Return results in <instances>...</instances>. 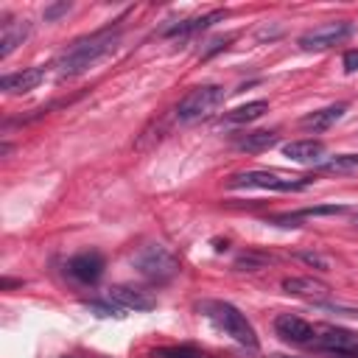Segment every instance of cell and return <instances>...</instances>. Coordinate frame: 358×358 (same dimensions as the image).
I'll return each mask as SVG.
<instances>
[{
	"instance_id": "44dd1931",
	"label": "cell",
	"mask_w": 358,
	"mask_h": 358,
	"mask_svg": "<svg viewBox=\"0 0 358 358\" xmlns=\"http://www.w3.org/2000/svg\"><path fill=\"white\" fill-rule=\"evenodd\" d=\"M266 263H271V257L257 255V252H243V255H238L235 268H238V271H257V268H263Z\"/></svg>"
},
{
	"instance_id": "4316f807",
	"label": "cell",
	"mask_w": 358,
	"mask_h": 358,
	"mask_svg": "<svg viewBox=\"0 0 358 358\" xmlns=\"http://www.w3.org/2000/svg\"><path fill=\"white\" fill-rule=\"evenodd\" d=\"M268 358H299V355H282V352H271Z\"/></svg>"
},
{
	"instance_id": "277c9868",
	"label": "cell",
	"mask_w": 358,
	"mask_h": 358,
	"mask_svg": "<svg viewBox=\"0 0 358 358\" xmlns=\"http://www.w3.org/2000/svg\"><path fill=\"white\" fill-rule=\"evenodd\" d=\"M221 101H224V87H218V84H201V87L190 90L176 103V117L182 123H193V120L210 115Z\"/></svg>"
},
{
	"instance_id": "30bf717a",
	"label": "cell",
	"mask_w": 358,
	"mask_h": 358,
	"mask_svg": "<svg viewBox=\"0 0 358 358\" xmlns=\"http://www.w3.org/2000/svg\"><path fill=\"white\" fill-rule=\"evenodd\" d=\"M109 299L112 302H117L123 310H151V308H157V299L148 294V291H143V288H131V285H112L109 288Z\"/></svg>"
},
{
	"instance_id": "83f0119b",
	"label": "cell",
	"mask_w": 358,
	"mask_h": 358,
	"mask_svg": "<svg viewBox=\"0 0 358 358\" xmlns=\"http://www.w3.org/2000/svg\"><path fill=\"white\" fill-rule=\"evenodd\" d=\"M352 224H355V227H358V215H355V218H352Z\"/></svg>"
},
{
	"instance_id": "5bb4252c",
	"label": "cell",
	"mask_w": 358,
	"mask_h": 358,
	"mask_svg": "<svg viewBox=\"0 0 358 358\" xmlns=\"http://www.w3.org/2000/svg\"><path fill=\"white\" fill-rule=\"evenodd\" d=\"M28 34H31V25L25 20H6L0 28V59H6L17 45H22Z\"/></svg>"
},
{
	"instance_id": "e0dca14e",
	"label": "cell",
	"mask_w": 358,
	"mask_h": 358,
	"mask_svg": "<svg viewBox=\"0 0 358 358\" xmlns=\"http://www.w3.org/2000/svg\"><path fill=\"white\" fill-rule=\"evenodd\" d=\"M341 213H347L344 204H319V207H305V210L291 213V215H280V218H274V224H280V227H296L299 218H322V215H341Z\"/></svg>"
},
{
	"instance_id": "ffe728a7",
	"label": "cell",
	"mask_w": 358,
	"mask_h": 358,
	"mask_svg": "<svg viewBox=\"0 0 358 358\" xmlns=\"http://www.w3.org/2000/svg\"><path fill=\"white\" fill-rule=\"evenodd\" d=\"M319 165H322V171H336V173L355 171L358 168V154H336V157H330V159H324Z\"/></svg>"
},
{
	"instance_id": "603a6c76",
	"label": "cell",
	"mask_w": 358,
	"mask_h": 358,
	"mask_svg": "<svg viewBox=\"0 0 358 358\" xmlns=\"http://www.w3.org/2000/svg\"><path fill=\"white\" fill-rule=\"evenodd\" d=\"M87 308H90L95 316H123V308H120L117 302H112L109 296H106V302H98V299L87 302Z\"/></svg>"
},
{
	"instance_id": "6da1fadb",
	"label": "cell",
	"mask_w": 358,
	"mask_h": 358,
	"mask_svg": "<svg viewBox=\"0 0 358 358\" xmlns=\"http://www.w3.org/2000/svg\"><path fill=\"white\" fill-rule=\"evenodd\" d=\"M117 39L120 34L106 28V31H95L84 39H78L70 50L62 53V59L56 62V73L59 78H70V76H78L84 70H90L95 62H101L103 56H109L115 48H117Z\"/></svg>"
},
{
	"instance_id": "2e32d148",
	"label": "cell",
	"mask_w": 358,
	"mask_h": 358,
	"mask_svg": "<svg viewBox=\"0 0 358 358\" xmlns=\"http://www.w3.org/2000/svg\"><path fill=\"white\" fill-rule=\"evenodd\" d=\"M344 112H347V103H330V106H324V109H316V112L305 115V117H302V126H305V129H313V131H324V129H330L333 123H338V120L344 117Z\"/></svg>"
},
{
	"instance_id": "9a60e30c",
	"label": "cell",
	"mask_w": 358,
	"mask_h": 358,
	"mask_svg": "<svg viewBox=\"0 0 358 358\" xmlns=\"http://www.w3.org/2000/svg\"><path fill=\"white\" fill-rule=\"evenodd\" d=\"M224 17H227V11H210V14H201V17H190V20H182V22L168 25L162 31V36H187V34H196V31H201V28L224 20Z\"/></svg>"
},
{
	"instance_id": "d6986e66",
	"label": "cell",
	"mask_w": 358,
	"mask_h": 358,
	"mask_svg": "<svg viewBox=\"0 0 358 358\" xmlns=\"http://www.w3.org/2000/svg\"><path fill=\"white\" fill-rule=\"evenodd\" d=\"M235 145L241 151H252V154L268 151L271 145H277V131H246V134H241L235 140Z\"/></svg>"
},
{
	"instance_id": "7402d4cb",
	"label": "cell",
	"mask_w": 358,
	"mask_h": 358,
	"mask_svg": "<svg viewBox=\"0 0 358 358\" xmlns=\"http://www.w3.org/2000/svg\"><path fill=\"white\" fill-rule=\"evenodd\" d=\"M154 358H204V355L193 347H159L154 350Z\"/></svg>"
},
{
	"instance_id": "4fadbf2b",
	"label": "cell",
	"mask_w": 358,
	"mask_h": 358,
	"mask_svg": "<svg viewBox=\"0 0 358 358\" xmlns=\"http://www.w3.org/2000/svg\"><path fill=\"white\" fill-rule=\"evenodd\" d=\"M282 288L294 296H305L310 302H324V296L330 294V288L313 277H285L282 280Z\"/></svg>"
},
{
	"instance_id": "ac0fdd59",
	"label": "cell",
	"mask_w": 358,
	"mask_h": 358,
	"mask_svg": "<svg viewBox=\"0 0 358 358\" xmlns=\"http://www.w3.org/2000/svg\"><path fill=\"white\" fill-rule=\"evenodd\" d=\"M268 112V101H249V103H241L235 109H229L224 115L227 123H252L257 117H263Z\"/></svg>"
},
{
	"instance_id": "8fae6325",
	"label": "cell",
	"mask_w": 358,
	"mask_h": 358,
	"mask_svg": "<svg viewBox=\"0 0 358 358\" xmlns=\"http://www.w3.org/2000/svg\"><path fill=\"white\" fill-rule=\"evenodd\" d=\"M45 81V70L42 67H25L20 73H8L0 78V90L8 92V95H17V92H31L36 90L39 84Z\"/></svg>"
},
{
	"instance_id": "3957f363",
	"label": "cell",
	"mask_w": 358,
	"mask_h": 358,
	"mask_svg": "<svg viewBox=\"0 0 358 358\" xmlns=\"http://www.w3.org/2000/svg\"><path fill=\"white\" fill-rule=\"evenodd\" d=\"M134 268L151 282H168L179 274V260L171 249L154 243V246H145L143 252L134 255Z\"/></svg>"
},
{
	"instance_id": "cb8c5ba5",
	"label": "cell",
	"mask_w": 358,
	"mask_h": 358,
	"mask_svg": "<svg viewBox=\"0 0 358 358\" xmlns=\"http://www.w3.org/2000/svg\"><path fill=\"white\" fill-rule=\"evenodd\" d=\"M70 8H73V6H70V3H53V6H48V8H45V11H42V17H45V20H48V22H53V20H59V17H62V14H67V11H70Z\"/></svg>"
},
{
	"instance_id": "7a4b0ae2",
	"label": "cell",
	"mask_w": 358,
	"mask_h": 358,
	"mask_svg": "<svg viewBox=\"0 0 358 358\" xmlns=\"http://www.w3.org/2000/svg\"><path fill=\"white\" fill-rule=\"evenodd\" d=\"M204 316H210L227 336H232L238 344L249 347V350H257V333L252 327V322L229 302H204L201 305Z\"/></svg>"
},
{
	"instance_id": "d4e9b609",
	"label": "cell",
	"mask_w": 358,
	"mask_h": 358,
	"mask_svg": "<svg viewBox=\"0 0 358 358\" xmlns=\"http://www.w3.org/2000/svg\"><path fill=\"white\" fill-rule=\"evenodd\" d=\"M296 257H299L302 263H308V266H316V268H327V260H324L322 255H316V252H296Z\"/></svg>"
},
{
	"instance_id": "7c38bea8",
	"label": "cell",
	"mask_w": 358,
	"mask_h": 358,
	"mask_svg": "<svg viewBox=\"0 0 358 358\" xmlns=\"http://www.w3.org/2000/svg\"><path fill=\"white\" fill-rule=\"evenodd\" d=\"M282 154H285L291 162L316 165V162H322V157H324V143H322V140H291V143L282 145Z\"/></svg>"
},
{
	"instance_id": "52a82bcc",
	"label": "cell",
	"mask_w": 358,
	"mask_h": 358,
	"mask_svg": "<svg viewBox=\"0 0 358 358\" xmlns=\"http://www.w3.org/2000/svg\"><path fill=\"white\" fill-rule=\"evenodd\" d=\"M310 347L324 350L338 358H358V333L344 330V327H327L313 338Z\"/></svg>"
},
{
	"instance_id": "9c48e42d",
	"label": "cell",
	"mask_w": 358,
	"mask_h": 358,
	"mask_svg": "<svg viewBox=\"0 0 358 358\" xmlns=\"http://www.w3.org/2000/svg\"><path fill=\"white\" fill-rule=\"evenodd\" d=\"M274 330L282 341H291V344H313V338H316L313 324H308L305 319H299L294 313H280L274 319Z\"/></svg>"
},
{
	"instance_id": "5b68a950",
	"label": "cell",
	"mask_w": 358,
	"mask_h": 358,
	"mask_svg": "<svg viewBox=\"0 0 358 358\" xmlns=\"http://www.w3.org/2000/svg\"><path fill=\"white\" fill-rule=\"evenodd\" d=\"M310 182L302 176H280L271 171H243L229 179V187H260V190H305Z\"/></svg>"
},
{
	"instance_id": "8992f818",
	"label": "cell",
	"mask_w": 358,
	"mask_h": 358,
	"mask_svg": "<svg viewBox=\"0 0 358 358\" xmlns=\"http://www.w3.org/2000/svg\"><path fill=\"white\" fill-rule=\"evenodd\" d=\"M350 34H352V22H347V20H336V22H324V25L310 28L308 34L299 36L296 45H299L302 50H327V48L344 42Z\"/></svg>"
},
{
	"instance_id": "484cf974",
	"label": "cell",
	"mask_w": 358,
	"mask_h": 358,
	"mask_svg": "<svg viewBox=\"0 0 358 358\" xmlns=\"http://www.w3.org/2000/svg\"><path fill=\"white\" fill-rule=\"evenodd\" d=\"M341 64H344V70H347V73H355V70H358V48L347 50V53H344V59H341Z\"/></svg>"
},
{
	"instance_id": "ba28073f",
	"label": "cell",
	"mask_w": 358,
	"mask_h": 358,
	"mask_svg": "<svg viewBox=\"0 0 358 358\" xmlns=\"http://www.w3.org/2000/svg\"><path fill=\"white\" fill-rule=\"evenodd\" d=\"M103 268H106V263H103L101 252H78L67 260V274L84 285H95L103 277Z\"/></svg>"
}]
</instances>
